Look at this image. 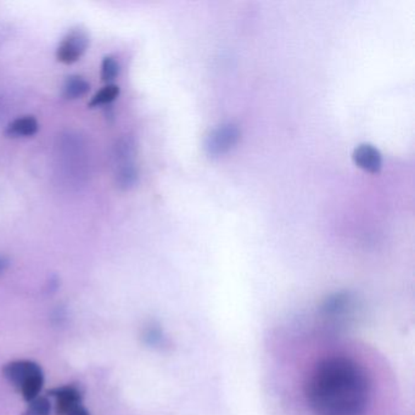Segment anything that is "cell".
I'll use <instances>...</instances> for the list:
<instances>
[{
    "mask_svg": "<svg viewBox=\"0 0 415 415\" xmlns=\"http://www.w3.org/2000/svg\"><path fill=\"white\" fill-rule=\"evenodd\" d=\"M9 265V260L6 257L3 256V255H0V275L4 273L5 270H8Z\"/></svg>",
    "mask_w": 415,
    "mask_h": 415,
    "instance_id": "15",
    "label": "cell"
},
{
    "mask_svg": "<svg viewBox=\"0 0 415 415\" xmlns=\"http://www.w3.org/2000/svg\"><path fill=\"white\" fill-rule=\"evenodd\" d=\"M116 184L119 189L129 190L136 186L139 179L138 168L134 162L116 166Z\"/></svg>",
    "mask_w": 415,
    "mask_h": 415,
    "instance_id": "9",
    "label": "cell"
},
{
    "mask_svg": "<svg viewBox=\"0 0 415 415\" xmlns=\"http://www.w3.org/2000/svg\"><path fill=\"white\" fill-rule=\"evenodd\" d=\"M369 396V376L346 356L320 361L306 385V397L315 415H364Z\"/></svg>",
    "mask_w": 415,
    "mask_h": 415,
    "instance_id": "1",
    "label": "cell"
},
{
    "mask_svg": "<svg viewBox=\"0 0 415 415\" xmlns=\"http://www.w3.org/2000/svg\"><path fill=\"white\" fill-rule=\"evenodd\" d=\"M67 415H90V413L82 406V403H80V404L73 407Z\"/></svg>",
    "mask_w": 415,
    "mask_h": 415,
    "instance_id": "14",
    "label": "cell"
},
{
    "mask_svg": "<svg viewBox=\"0 0 415 415\" xmlns=\"http://www.w3.org/2000/svg\"><path fill=\"white\" fill-rule=\"evenodd\" d=\"M119 73V65L114 56H105L102 62V80L111 84Z\"/></svg>",
    "mask_w": 415,
    "mask_h": 415,
    "instance_id": "12",
    "label": "cell"
},
{
    "mask_svg": "<svg viewBox=\"0 0 415 415\" xmlns=\"http://www.w3.org/2000/svg\"><path fill=\"white\" fill-rule=\"evenodd\" d=\"M134 155H136V144L132 138L124 137L117 140L114 148V160H115L116 166L134 162L133 161Z\"/></svg>",
    "mask_w": 415,
    "mask_h": 415,
    "instance_id": "10",
    "label": "cell"
},
{
    "mask_svg": "<svg viewBox=\"0 0 415 415\" xmlns=\"http://www.w3.org/2000/svg\"><path fill=\"white\" fill-rule=\"evenodd\" d=\"M89 47V35L82 27H76L64 37L56 50V59L71 65L78 61Z\"/></svg>",
    "mask_w": 415,
    "mask_h": 415,
    "instance_id": "3",
    "label": "cell"
},
{
    "mask_svg": "<svg viewBox=\"0 0 415 415\" xmlns=\"http://www.w3.org/2000/svg\"><path fill=\"white\" fill-rule=\"evenodd\" d=\"M40 129V124L35 116H21L6 127V136L11 138L33 137Z\"/></svg>",
    "mask_w": 415,
    "mask_h": 415,
    "instance_id": "7",
    "label": "cell"
},
{
    "mask_svg": "<svg viewBox=\"0 0 415 415\" xmlns=\"http://www.w3.org/2000/svg\"><path fill=\"white\" fill-rule=\"evenodd\" d=\"M3 375L13 387L20 391L27 381L44 374L40 364L37 363L32 361H13L3 368Z\"/></svg>",
    "mask_w": 415,
    "mask_h": 415,
    "instance_id": "4",
    "label": "cell"
},
{
    "mask_svg": "<svg viewBox=\"0 0 415 415\" xmlns=\"http://www.w3.org/2000/svg\"><path fill=\"white\" fill-rule=\"evenodd\" d=\"M90 90V84L84 77L78 75L68 76L64 85H62V94L68 100H76L87 95Z\"/></svg>",
    "mask_w": 415,
    "mask_h": 415,
    "instance_id": "8",
    "label": "cell"
},
{
    "mask_svg": "<svg viewBox=\"0 0 415 415\" xmlns=\"http://www.w3.org/2000/svg\"><path fill=\"white\" fill-rule=\"evenodd\" d=\"M241 137L238 126L231 122L223 124L211 131L205 142V150L211 157H219L231 150Z\"/></svg>",
    "mask_w": 415,
    "mask_h": 415,
    "instance_id": "2",
    "label": "cell"
},
{
    "mask_svg": "<svg viewBox=\"0 0 415 415\" xmlns=\"http://www.w3.org/2000/svg\"><path fill=\"white\" fill-rule=\"evenodd\" d=\"M354 164L362 168L366 172L379 173L383 168V155L379 149L371 144H361L354 150L352 154Z\"/></svg>",
    "mask_w": 415,
    "mask_h": 415,
    "instance_id": "5",
    "label": "cell"
},
{
    "mask_svg": "<svg viewBox=\"0 0 415 415\" xmlns=\"http://www.w3.org/2000/svg\"><path fill=\"white\" fill-rule=\"evenodd\" d=\"M119 95V87L116 84H107L104 88L100 89L89 102L88 107H102V105H107L110 102H115L116 99Z\"/></svg>",
    "mask_w": 415,
    "mask_h": 415,
    "instance_id": "11",
    "label": "cell"
},
{
    "mask_svg": "<svg viewBox=\"0 0 415 415\" xmlns=\"http://www.w3.org/2000/svg\"><path fill=\"white\" fill-rule=\"evenodd\" d=\"M48 395L56 398V415H67L73 407L82 403V391L73 385L50 390Z\"/></svg>",
    "mask_w": 415,
    "mask_h": 415,
    "instance_id": "6",
    "label": "cell"
},
{
    "mask_svg": "<svg viewBox=\"0 0 415 415\" xmlns=\"http://www.w3.org/2000/svg\"><path fill=\"white\" fill-rule=\"evenodd\" d=\"M26 411L23 415H50L52 411V403L47 397L35 398L31 402H28Z\"/></svg>",
    "mask_w": 415,
    "mask_h": 415,
    "instance_id": "13",
    "label": "cell"
}]
</instances>
